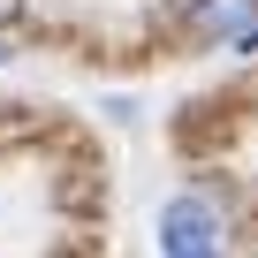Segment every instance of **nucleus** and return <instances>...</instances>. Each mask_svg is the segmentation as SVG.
Returning <instances> with one entry per match:
<instances>
[{"mask_svg":"<svg viewBox=\"0 0 258 258\" xmlns=\"http://www.w3.org/2000/svg\"><path fill=\"white\" fill-rule=\"evenodd\" d=\"M220 205L205 198V190H190V198H175L167 213H160V250L167 258H220Z\"/></svg>","mask_w":258,"mask_h":258,"instance_id":"nucleus-1","label":"nucleus"},{"mask_svg":"<svg viewBox=\"0 0 258 258\" xmlns=\"http://www.w3.org/2000/svg\"><path fill=\"white\" fill-rule=\"evenodd\" d=\"M198 16H205V23H235V31H243V23H250V0H198ZM235 31H228V38H235Z\"/></svg>","mask_w":258,"mask_h":258,"instance_id":"nucleus-2","label":"nucleus"}]
</instances>
